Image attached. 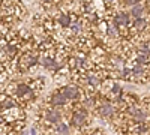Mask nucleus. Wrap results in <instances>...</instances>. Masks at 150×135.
<instances>
[{
  "mask_svg": "<svg viewBox=\"0 0 150 135\" xmlns=\"http://www.w3.org/2000/svg\"><path fill=\"white\" fill-rule=\"evenodd\" d=\"M87 120H89V116H87L86 108H80V110H75L74 114L71 116L69 125H72L74 128H83L87 125Z\"/></svg>",
  "mask_w": 150,
  "mask_h": 135,
  "instance_id": "f257e3e1",
  "label": "nucleus"
},
{
  "mask_svg": "<svg viewBox=\"0 0 150 135\" xmlns=\"http://www.w3.org/2000/svg\"><path fill=\"white\" fill-rule=\"evenodd\" d=\"M14 92L17 93V96L20 98V99H32V98L35 96V89L30 87V86H27V84H24V83L17 84Z\"/></svg>",
  "mask_w": 150,
  "mask_h": 135,
  "instance_id": "f03ea898",
  "label": "nucleus"
},
{
  "mask_svg": "<svg viewBox=\"0 0 150 135\" xmlns=\"http://www.w3.org/2000/svg\"><path fill=\"white\" fill-rule=\"evenodd\" d=\"M62 93L65 95V98L68 101H78L81 95H80V89L77 87V86L74 84H69V86H65L63 90H62Z\"/></svg>",
  "mask_w": 150,
  "mask_h": 135,
  "instance_id": "7ed1b4c3",
  "label": "nucleus"
},
{
  "mask_svg": "<svg viewBox=\"0 0 150 135\" xmlns=\"http://www.w3.org/2000/svg\"><path fill=\"white\" fill-rule=\"evenodd\" d=\"M114 26L120 30L122 27H129L131 26V17L128 12H117L114 15Z\"/></svg>",
  "mask_w": 150,
  "mask_h": 135,
  "instance_id": "20e7f679",
  "label": "nucleus"
},
{
  "mask_svg": "<svg viewBox=\"0 0 150 135\" xmlns=\"http://www.w3.org/2000/svg\"><path fill=\"white\" fill-rule=\"evenodd\" d=\"M86 83L90 86L93 89H98L99 86L102 84V77L99 72H95V71H89L86 72Z\"/></svg>",
  "mask_w": 150,
  "mask_h": 135,
  "instance_id": "39448f33",
  "label": "nucleus"
},
{
  "mask_svg": "<svg viewBox=\"0 0 150 135\" xmlns=\"http://www.w3.org/2000/svg\"><path fill=\"white\" fill-rule=\"evenodd\" d=\"M44 119H45L47 123L56 125V123H59V122H62V113L57 111V110H50L48 108V110L44 111Z\"/></svg>",
  "mask_w": 150,
  "mask_h": 135,
  "instance_id": "423d86ee",
  "label": "nucleus"
},
{
  "mask_svg": "<svg viewBox=\"0 0 150 135\" xmlns=\"http://www.w3.org/2000/svg\"><path fill=\"white\" fill-rule=\"evenodd\" d=\"M17 107H18V102H17L15 98H12V96H9V95L2 96V99H0V110H2V111L17 108Z\"/></svg>",
  "mask_w": 150,
  "mask_h": 135,
  "instance_id": "0eeeda50",
  "label": "nucleus"
},
{
  "mask_svg": "<svg viewBox=\"0 0 150 135\" xmlns=\"http://www.w3.org/2000/svg\"><path fill=\"white\" fill-rule=\"evenodd\" d=\"M98 113L101 114L102 117H105V119H110V117L114 116L116 108H114V105L110 104V102H102V104H101V107L98 108Z\"/></svg>",
  "mask_w": 150,
  "mask_h": 135,
  "instance_id": "6e6552de",
  "label": "nucleus"
},
{
  "mask_svg": "<svg viewBox=\"0 0 150 135\" xmlns=\"http://www.w3.org/2000/svg\"><path fill=\"white\" fill-rule=\"evenodd\" d=\"M69 33L71 36H81L84 33V26H83V21L81 20H77V21H71L69 24Z\"/></svg>",
  "mask_w": 150,
  "mask_h": 135,
  "instance_id": "1a4fd4ad",
  "label": "nucleus"
},
{
  "mask_svg": "<svg viewBox=\"0 0 150 135\" xmlns=\"http://www.w3.org/2000/svg\"><path fill=\"white\" fill-rule=\"evenodd\" d=\"M41 65L44 68H48V69H62V66H63V65H60L56 59H53L51 56H44L41 59Z\"/></svg>",
  "mask_w": 150,
  "mask_h": 135,
  "instance_id": "9d476101",
  "label": "nucleus"
},
{
  "mask_svg": "<svg viewBox=\"0 0 150 135\" xmlns=\"http://www.w3.org/2000/svg\"><path fill=\"white\" fill-rule=\"evenodd\" d=\"M50 102H51L53 105H56V107H65L68 104V99L65 98V95L62 92H56L51 96V101H50Z\"/></svg>",
  "mask_w": 150,
  "mask_h": 135,
  "instance_id": "9b49d317",
  "label": "nucleus"
},
{
  "mask_svg": "<svg viewBox=\"0 0 150 135\" xmlns=\"http://www.w3.org/2000/svg\"><path fill=\"white\" fill-rule=\"evenodd\" d=\"M134 32H143L147 29V20L144 17H140V18H134V23H132V27H131Z\"/></svg>",
  "mask_w": 150,
  "mask_h": 135,
  "instance_id": "f8f14e48",
  "label": "nucleus"
},
{
  "mask_svg": "<svg viewBox=\"0 0 150 135\" xmlns=\"http://www.w3.org/2000/svg\"><path fill=\"white\" fill-rule=\"evenodd\" d=\"M144 11H146V8H144L141 3H137V5L131 6L129 17H132V18H140V17H144Z\"/></svg>",
  "mask_w": 150,
  "mask_h": 135,
  "instance_id": "ddd939ff",
  "label": "nucleus"
},
{
  "mask_svg": "<svg viewBox=\"0 0 150 135\" xmlns=\"http://www.w3.org/2000/svg\"><path fill=\"white\" fill-rule=\"evenodd\" d=\"M71 21H72V17L68 15V14H59V15H57V23H59V26L63 27V29H68V27H69Z\"/></svg>",
  "mask_w": 150,
  "mask_h": 135,
  "instance_id": "4468645a",
  "label": "nucleus"
},
{
  "mask_svg": "<svg viewBox=\"0 0 150 135\" xmlns=\"http://www.w3.org/2000/svg\"><path fill=\"white\" fill-rule=\"evenodd\" d=\"M71 129H69V125L63 123V122H59L56 123V134L57 135H69Z\"/></svg>",
  "mask_w": 150,
  "mask_h": 135,
  "instance_id": "2eb2a0df",
  "label": "nucleus"
},
{
  "mask_svg": "<svg viewBox=\"0 0 150 135\" xmlns=\"http://www.w3.org/2000/svg\"><path fill=\"white\" fill-rule=\"evenodd\" d=\"M135 63H138V65L147 68V66H149V56H146V54H138V56H137Z\"/></svg>",
  "mask_w": 150,
  "mask_h": 135,
  "instance_id": "dca6fc26",
  "label": "nucleus"
},
{
  "mask_svg": "<svg viewBox=\"0 0 150 135\" xmlns=\"http://www.w3.org/2000/svg\"><path fill=\"white\" fill-rule=\"evenodd\" d=\"M138 54H146L149 56V42H141L140 47H138Z\"/></svg>",
  "mask_w": 150,
  "mask_h": 135,
  "instance_id": "f3484780",
  "label": "nucleus"
},
{
  "mask_svg": "<svg viewBox=\"0 0 150 135\" xmlns=\"http://www.w3.org/2000/svg\"><path fill=\"white\" fill-rule=\"evenodd\" d=\"M110 92H111L112 95H116V96H120V95L123 93V89L120 87L119 84H111V89H110Z\"/></svg>",
  "mask_w": 150,
  "mask_h": 135,
  "instance_id": "a211bd4d",
  "label": "nucleus"
},
{
  "mask_svg": "<svg viewBox=\"0 0 150 135\" xmlns=\"http://www.w3.org/2000/svg\"><path fill=\"white\" fill-rule=\"evenodd\" d=\"M141 0H125V5L126 6H134V5H137V3H140Z\"/></svg>",
  "mask_w": 150,
  "mask_h": 135,
  "instance_id": "6ab92c4d",
  "label": "nucleus"
},
{
  "mask_svg": "<svg viewBox=\"0 0 150 135\" xmlns=\"http://www.w3.org/2000/svg\"><path fill=\"white\" fill-rule=\"evenodd\" d=\"M5 117H3V114H0V126H5Z\"/></svg>",
  "mask_w": 150,
  "mask_h": 135,
  "instance_id": "aec40b11",
  "label": "nucleus"
},
{
  "mask_svg": "<svg viewBox=\"0 0 150 135\" xmlns=\"http://www.w3.org/2000/svg\"><path fill=\"white\" fill-rule=\"evenodd\" d=\"M8 132L5 131V126H0V135H6Z\"/></svg>",
  "mask_w": 150,
  "mask_h": 135,
  "instance_id": "412c9836",
  "label": "nucleus"
},
{
  "mask_svg": "<svg viewBox=\"0 0 150 135\" xmlns=\"http://www.w3.org/2000/svg\"><path fill=\"white\" fill-rule=\"evenodd\" d=\"M41 2H42V3H45V5H50V3H53L54 0H41Z\"/></svg>",
  "mask_w": 150,
  "mask_h": 135,
  "instance_id": "4be33fe9",
  "label": "nucleus"
},
{
  "mask_svg": "<svg viewBox=\"0 0 150 135\" xmlns=\"http://www.w3.org/2000/svg\"><path fill=\"white\" fill-rule=\"evenodd\" d=\"M32 135H39V134H38V132H36V129H35V128L32 129Z\"/></svg>",
  "mask_w": 150,
  "mask_h": 135,
  "instance_id": "5701e85b",
  "label": "nucleus"
},
{
  "mask_svg": "<svg viewBox=\"0 0 150 135\" xmlns=\"http://www.w3.org/2000/svg\"><path fill=\"white\" fill-rule=\"evenodd\" d=\"M92 135H104V134H101V132H95V134H92Z\"/></svg>",
  "mask_w": 150,
  "mask_h": 135,
  "instance_id": "b1692460",
  "label": "nucleus"
}]
</instances>
